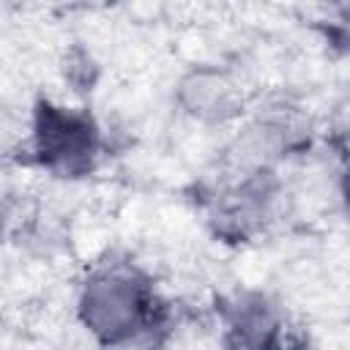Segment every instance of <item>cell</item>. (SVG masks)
I'll return each mask as SVG.
<instances>
[{
	"label": "cell",
	"mask_w": 350,
	"mask_h": 350,
	"mask_svg": "<svg viewBox=\"0 0 350 350\" xmlns=\"http://www.w3.org/2000/svg\"><path fill=\"white\" fill-rule=\"evenodd\" d=\"M33 153L60 178L88 175L98 156V129L82 109L38 101L33 115Z\"/></svg>",
	"instance_id": "obj_2"
},
{
	"label": "cell",
	"mask_w": 350,
	"mask_h": 350,
	"mask_svg": "<svg viewBox=\"0 0 350 350\" xmlns=\"http://www.w3.org/2000/svg\"><path fill=\"white\" fill-rule=\"evenodd\" d=\"M227 334L232 350H273L282 334V320L265 298L246 295L230 309Z\"/></svg>",
	"instance_id": "obj_3"
},
{
	"label": "cell",
	"mask_w": 350,
	"mask_h": 350,
	"mask_svg": "<svg viewBox=\"0 0 350 350\" xmlns=\"http://www.w3.org/2000/svg\"><path fill=\"white\" fill-rule=\"evenodd\" d=\"M183 90L191 112L202 118H224L232 112V88L216 74H197Z\"/></svg>",
	"instance_id": "obj_4"
},
{
	"label": "cell",
	"mask_w": 350,
	"mask_h": 350,
	"mask_svg": "<svg viewBox=\"0 0 350 350\" xmlns=\"http://www.w3.org/2000/svg\"><path fill=\"white\" fill-rule=\"evenodd\" d=\"M161 304L153 284L129 268L93 273L79 295L85 328L104 345L123 347L150 336L161 325Z\"/></svg>",
	"instance_id": "obj_1"
}]
</instances>
